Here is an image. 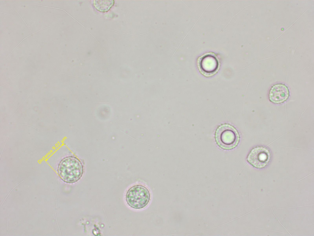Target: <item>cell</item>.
<instances>
[{
    "label": "cell",
    "mask_w": 314,
    "mask_h": 236,
    "mask_svg": "<svg viewBox=\"0 0 314 236\" xmlns=\"http://www.w3.org/2000/svg\"><path fill=\"white\" fill-rule=\"evenodd\" d=\"M83 172V167L77 158L70 156L63 159L59 164L58 173L64 182L71 183L78 180Z\"/></svg>",
    "instance_id": "obj_1"
},
{
    "label": "cell",
    "mask_w": 314,
    "mask_h": 236,
    "mask_svg": "<svg viewBox=\"0 0 314 236\" xmlns=\"http://www.w3.org/2000/svg\"><path fill=\"white\" fill-rule=\"evenodd\" d=\"M215 139L217 144L221 148L230 149L237 145L239 140V135L236 130L232 126L224 124L217 129Z\"/></svg>",
    "instance_id": "obj_2"
},
{
    "label": "cell",
    "mask_w": 314,
    "mask_h": 236,
    "mask_svg": "<svg viewBox=\"0 0 314 236\" xmlns=\"http://www.w3.org/2000/svg\"><path fill=\"white\" fill-rule=\"evenodd\" d=\"M150 198V193L148 189L141 185H136L130 188L126 197L127 202L131 207L140 209L146 206Z\"/></svg>",
    "instance_id": "obj_3"
},
{
    "label": "cell",
    "mask_w": 314,
    "mask_h": 236,
    "mask_svg": "<svg viewBox=\"0 0 314 236\" xmlns=\"http://www.w3.org/2000/svg\"><path fill=\"white\" fill-rule=\"evenodd\" d=\"M197 65L200 72L206 77L213 75L218 71L220 66L219 60L213 53H205L199 57Z\"/></svg>",
    "instance_id": "obj_4"
},
{
    "label": "cell",
    "mask_w": 314,
    "mask_h": 236,
    "mask_svg": "<svg viewBox=\"0 0 314 236\" xmlns=\"http://www.w3.org/2000/svg\"><path fill=\"white\" fill-rule=\"evenodd\" d=\"M270 158L269 151L262 147H257L253 149L247 157L248 162L254 167L262 168L266 166Z\"/></svg>",
    "instance_id": "obj_5"
},
{
    "label": "cell",
    "mask_w": 314,
    "mask_h": 236,
    "mask_svg": "<svg viewBox=\"0 0 314 236\" xmlns=\"http://www.w3.org/2000/svg\"><path fill=\"white\" fill-rule=\"evenodd\" d=\"M289 95L287 88L284 85H276L270 89L269 96L270 100L274 103H278L286 100Z\"/></svg>",
    "instance_id": "obj_6"
},
{
    "label": "cell",
    "mask_w": 314,
    "mask_h": 236,
    "mask_svg": "<svg viewBox=\"0 0 314 236\" xmlns=\"http://www.w3.org/2000/svg\"><path fill=\"white\" fill-rule=\"evenodd\" d=\"M114 3L113 0H95L94 4L95 7L99 11L105 12L108 11Z\"/></svg>",
    "instance_id": "obj_7"
},
{
    "label": "cell",
    "mask_w": 314,
    "mask_h": 236,
    "mask_svg": "<svg viewBox=\"0 0 314 236\" xmlns=\"http://www.w3.org/2000/svg\"><path fill=\"white\" fill-rule=\"evenodd\" d=\"M311 205H305V206H297L288 207H285V208H278L277 209H286V208H295V207H303V206H311Z\"/></svg>",
    "instance_id": "obj_8"
},
{
    "label": "cell",
    "mask_w": 314,
    "mask_h": 236,
    "mask_svg": "<svg viewBox=\"0 0 314 236\" xmlns=\"http://www.w3.org/2000/svg\"><path fill=\"white\" fill-rule=\"evenodd\" d=\"M256 227V228H260V229H262L265 230H270V231H275V232H279V233H285V234H286V233L281 232H280V231H275V230H270L265 229H264V228H259V227Z\"/></svg>",
    "instance_id": "obj_9"
}]
</instances>
